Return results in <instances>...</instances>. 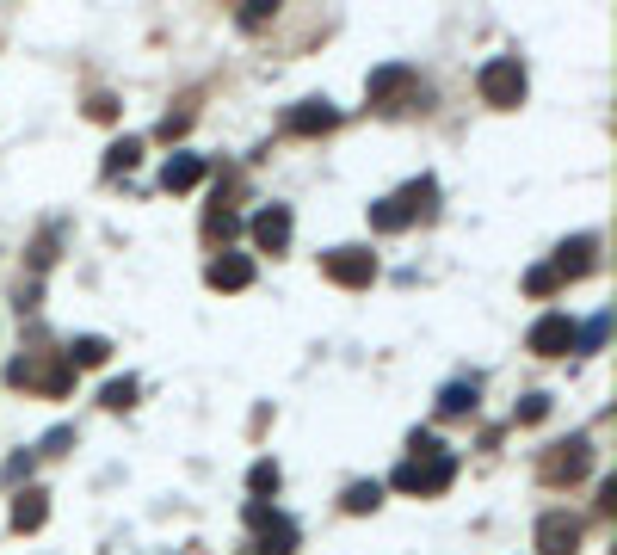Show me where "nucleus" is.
Listing matches in <instances>:
<instances>
[{
    "mask_svg": "<svg viewBox=\"0 0 617 555\" xmlns=\"http://www.w3.org/2000/svg\"><path fill=\"white\" fill-rule=\"evenodd\" d=\"M451 475H457V457L451 451H432V457H408L402 469L389 475V488H402V494H445Z\"/></svg>",
    "mask_w": 617,
    "mask_h": 555,
    "instance_id": "f257e3e1",
    "label": "nucleus"
},
{
    "mask_svg": "<svg viewBox=\"0 0 617 555\" xmlns=\"http://www.w3.org/2000/svg\"><path fill=\"white\" fill-rule=\"evenodd\" d=\"M587 469H593V438H587V432H574V438L550 444V457L537 463V475L550 481V488H562V481H580Z\"/></svg>",
    "mask_w": 617,
    "mask_h": 555,
    "instance_id": "f03ea898",
    "label": "nucleus"
},
{
    "mask_svg": "<svg viewBox=\"0 0 617 555\" xmlns=\"http://www.w3.org/2000/svg\"><path fill=\"white\" fill-rule=\"evenodd\" d=\"M476 87H482V99H488V105L513 111V105L525 99V68H519V56H494V62H482Z\"/></svg>",
    "mask_w": 617,
    "mask_h": 555,
    "instance_id": "7ed1b4c3",
    "label": "nucleus"
},
{
    "mask_svg": "<svg viewBox=\"0 0 617 555\" xmlns=\"http://www.w3.org/2000/svg\"><path fill=\"white\" fill-rule=\"evenodd\" d=\"M247 525L260 531V555H290V549H297V525H290L278 506H266V500L247 506Z\"/></svg>",
    "mask_w": 617,
    "mask_h": 555,
    "instance_id": "20e7f679",
    "label": "nucleus"
},
{
    "mask_svg": "<svg viewBox=\"0 0 617 555\" xmlns=\"http://www.w3.org/2000/svg\"><path fill=\"white\" fill-rule=\"evenodd\" d=\"M321 272H328L334 284H346V290H365V284L377 278V253H365V247H334V253H321Z\"/></svg>",
    "mask_w": 617,
    "mask_h": 555,
    "instance_id": "39448f33",
    "label": "nucleus"
},
{
    "mask_svg": "<svg viewBox=\"0 0 617 555\" xmlns=\"http://www.w3.org/2000/svg\"><path fill=\"white\" fill-rule=\"evenodd\" d=\"M7 383H19V389H44V395H62L68 383H75V370H68V358H56V364H38V358H13Z\"/></svg>",
    "mask_w": 617,
    "mask_h": 555,
    "instance_id": "423d86ee",
    "label": "nucleus"
},
{
    "mask_svg": "<svg viewBox=\"0 0 617 555\" xmlns=\"http://www.w3.org/2000/svg\"><path fill=\"white\" fill-rule=\"evenodd\" d=\"M574 321L568 315H543V321H531V333H525V346L537 352V358H568L574 352Z\"/></svg>",
    "mask_w": 617,
    "mask_h": 555,
    "instance_id": "0eeeda50",
    "label": "nucleus"
},
{
    "mask_svg": "<svg viewBox=\"0 0 617 555\" xmlns=\"http://www.w3.org/2000/svg\"><path fill=\"white\" fill-rule=\"evenodd\" d=\"M290 229H297V222H290L284 204L253 210V222H247V235H253V247H260V253H284V247H290Z\"/></svg>",
    "mask_w": 617,
    "mask_h": 555,
    "instance_id": "6e6552de",
    "label": "nucleus"
},
{
    "mask_svg": "<svg viewBox=\"0 0 617 555\" xmlns=\"http://www.w3.org/2000/svg\"><path fill=\"white\" fill-rule=\"evenodd\" d=\"M574 549H580V518L543 512L537 518V555H574Z\"/></svg>",
    "mask_w": 617,
    "mask_h": 555,
    "instance_id": "1a4fd4ad",
    "label": "nucleus"
},
{
    "mask_svg": "<svg viewBox=\"0 0 617 555\" xmlns=\"http://www.w3.org/2000/svg\"><path fill=\"white\" fill-rule=\"evenodd\" d=\"M284 124H290V136H321V130H334V124H340V111H334L328 99H303Z\"/></svg>",
    "mask_w": 617,
    "mask_h": 555,
    "instance_id": "9d476101",
    "label": "nucleus"
},
{
    "mask_svg": "<svg viewBox=\"0 0 617 555\" xmlns=\"http://www.w3.org/2000/svg\"><path fill=\"white\" fill-rule=\"evenodd\" d=\"M593 253H599V241L593 235H574V241H562L556 247V278H580V272H593Z\"/></svg>",
    "mask_w": 617,
    "mask_h": 555,
    "instance_id": "9b49d317",
    "label": "nucleus"
},
{
    "mask_svg": "<svg viewBox=\"0 0 617 555\" xmlns=\"http://www.w3.org/2000/svg\"><path fill=\"white\" fill-rule=\"evenodd\" d=\"M210 290H247L253 284V259L247 253H223V259H210Z\"/></svg>",
    "mask_w": 617,
    "mask_h": 555,
    "instance_id": "f8f14e48",
    "label": "nucleus"
},
{
    "mask_svg": "<svg viewBox=\"0 0 617 555\" xmlns=\"http://www.w3.org/2000/svg\"><path fill=\"white\" fill-rule=\"evenodd\" d=\"M50 518V494L44 488H25L19 500H13V531H38Z\"/></svg>",
    "mask_w": 617,
    "mask_h": 555,
    "instance_id": "ddd939ff",
    "label": "nucleus"
},
{
    "mask_svg": "<svg viewBox=\"0 0 617 555\" xmlns=\"http://www.w3.org/2000/svg\"><path fill=\"white\" fill-rule=\"evenodd\" d=\"M408 87H414V68H402V62L377 68V74H371V105H389L395 93H408Z\"/></svg>",
    "mask_w": 617,
    "mask_h": 555,
    "instance_id": "4468645a",
    "label": "nucleus"
},
{
    "mask_svg": "<svg viewBox=\"0 0 617 555\" xmlns=\"http://www.w3.org/2000/svg\"><path fill=\"white\" fill-rule=\"evenodd\" d=\"M198 179H204V161H198V155H173V161L161 167V185H167V192H192Z\"/></svg>",
    "mask_w": 617,
    "mask_h": 555,
    "instance_id": "2eb2a0df",
    "label": "nucleus"
},
{
    "mask_svg": "<svg viewBox=\"0 0 617 555\" xmlns=\"http://www.w3.org/2000/svg\"><path fill=\"white\" fill-rule=\"evenodd\" d=\"M402 210H408V222H414V216H432V210H439V179H432V173L414 179L408 192H402Z\"/></svg>",
    "mask_w": 617,
    "mask_h": 555,
    "instance_id": "dca6fc26",
    "label": "nucleus"
},
{
    "mask_svg": "<svg viewBox=\"0 0 617 555\" xmlns=\"http://www.w3.org/2000/svg\"><path fill=\"white\" fill-rule=\"evenodd\" d=\"M68 370H75V364H105V358H112V346H105L99 340V333H81V340H68Z\"/></svg>",
    "mask_w": 617,
    "mask_h": 555,
    "instance_id": "f3484780",
    "label": "nucleus"
},
{
    "mask_svg": "<svg viewBox=\"0 0 617 555\" xmlns=\"http://www.w3.org/2000/svg\"><path fill=\"white\" fill-rule=\"evenodd\" d=\"M476 395H482L476 383H451V389L439 395V414H445V420H457V414H476Z\"/></svg>",
    "mask_w": 617,
    "mask_h": 555,
    "instance_id": "a211bd4d",
    "label": "nucleus"
},
{
    "mask_svg": "<svg viewBox=\"0 0 617 555\" xmlns=\"http://www.w3.org/2000/svg\"><path fill=\"white\" fill-rule=\"evenodd\" d=\"M371 229H383V235L408 229V210H402V198H383V204H371Z\"/></svg>",
    "mask_w": 617,
    "mask_h": 555,
    "instance_id": "6ab92c4d",
    "label": "nucleus"
},
{
    "mask_svg": "<svg viewBox=\"0 0 617 555\" xmlns=\"http://www.w3.org/2000/svg\"><path fill=\"white\" fill-rule=\"evenodd\" d=\"M383 500V481H352L346 488V512H371Z\"/></svg>",
    "mask_w": 617,
    "mask_h": 555,
    "instance_id": "aec40b11",
    "label": "nucleus"
},
{
    "mask_svg": "<svg viewBox=\"0 0 617 555\" xmlns=\"http://www.w3.org/2000/svg\"><path fill=\"white\" fill-rule=\"evenodd\" d=\"M136 155H142V142H136V136L112 142V148H105V173H118V167H136Z\"/></svg>",
    "mask_w": 617,
    "mask_h": 555,
    "instance_id": "412c9836",
    "label": "nucleus"
},
{
    "mask_svg": "<svg viewBox=\"0 0 617 555\" xmlns=\"http://www.w3.org/2000/svg\"><path fill=\"white\" fill-rule=\"evenodd\" d=\"M247 488H253V494H278V463H253Z\"/></svg>",
    "mask_w": 617,
    "mask_h": 555,
    "instance_id": "4be33fe9",
    "label": "nucleus"
},
{
    "mask_svg": "<svg viewBox=\"0 0 617 555\" xmlns=\"http://www.w3.org/2000/svg\"><path fill=\"white\" fill-rule=\"evenodd\" d=\"M99 401H105V407H130V401H136V383H130V377L105 383V395H99Z\"/></svg>",
    "mask_w": 617,
    "mask_h": 555,
    "instance_id": "5701e85b",
    "label": "nucleus"
},
{
    "mask_svg": "<svg viewBox=\"0 0 617 555\" xmlns=\"http://www.w3.org/2000/svg\"><path fill=\"white\" fill-rule=\"evenodd\" d=\"M556 284H562V278H556L550 266H537V272H525V290H531V296H550Z\"/></svg>",
    "mask_w": 617,
    "mask_h": 555,
    "instance_id": "b1692460",
    "label": "nucleus"
},
{
    "mask_svg": "<svg viewBox=\"0 0 617 555\" xmlns=\"http://www.w3.org/2000/svg\"><path fill=\"white\" fill-rule=\"evenodd\" d=\"M235 229H241V222H235L229 210H210V216H204V235H223V241H229Z\"/></svg>",
    "mask_w": 617,
    "mask_h": 555,
    "instance_id": "393cba45",
    "label": "nucleus"
},
{
    "mask_svg": "<svg viewBox=\"0 0 617 555\" xmlns=\"http://www.w3.org/2000/svg\"><path fill=\"white\" fill-rule=\"evenodd\" d=\"M87 118H99V124H112V118H118V99H112V93H93V105H87Z\"/></svg>",
    "mask_w": 617,
    "mask_h": 555,
    "instance_id": "a878e982",
    "label": "nucleus"
},
{
    "mask_svg": "<svg viewBox=\"0 0 617 555\" xmlns=\"http://www.w3.org/2000/svg\"><path fill=\"white\" fill-rule=\"evenodd\" d=\"M543 414H550V395H525L519 401V420H543Z\"/></svg>",
    "mask_w": 617,
    "mask_h": 555,
    "instance_id": "bb28decb",
    "label": "nucleus"
},
{
    "mask_svg": "<svg viewBox=\"0 0 617 555\" xmlns=\"http://www.w3.org/2000/svg\"><path fill=\"white\" fill-rule=\"evenodd\" d=\"M260 19H272V0H247V7H241V25H260Z\"/></svg>",
    "mask_w": 617,
    "mask_h": 555,
    "instance_id": "cd10ccee",
    "label": "nucleus"
},
{
    "mask_svg": "<svg viewBox=\"0 0 617 555\" xmlns=\"http://www.w3.org/2000/svg\"><path fill=\"white\" fill-rule=\"evenodd\" d=\"M186 130H192V111H173V118L161 124V136H167V142H173V136H186Z\"/></svg>",
    "mask_w": 617,
    "mask_h": 555,
    "instance_id": "c85d7f7f",
    "label": "nucleus"
},
{
    "mask_svg": "<svg viewBox=\"0 0 617 555\" xmlns=\"http://www.w3.org/2000/svg\"><path fill=\"white\" fill-rule=\"evenodd\" d=\"M599 512H617V475L599 481Z\"/></svg>",
    "mask_w": 617,
    "mask_h": 555,
    "instance_id": "c756f323",
    "label": "nucleus"
}]
</instances>
